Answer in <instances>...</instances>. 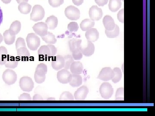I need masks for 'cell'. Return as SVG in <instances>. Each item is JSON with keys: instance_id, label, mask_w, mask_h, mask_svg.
Listing matches in <instances>:
<instances>
[{"instance_id": "6da1fadb", "label": "cell", "mask_w": 155, "mask_h": 116, "mask_svg": "<svg viewBox=\"0 0 155 116\" xmlns=\"http://www.w3.org/2000/svg\"><path fill=\"white\" fill-rule=\"evenodd\" d=\"M26 40L28 48L31 50H36L40 45V39L35 34H28Z\"/></svg>"}, {"instance_id": "7a4b0ae2", "label": "cell", "mask_w": 155, "mask_h": 116, "mask_svg": "<svg viewBox=\"0 0 155 116\" xmlns=\"http://www.w3.org/2000/svg\"><path fill=\"white\" fill-rule=\"evenodd\" d=\"M45 16V11L44 8L40 5H35L32 8L30 15V19L34 22H38L42 20Z\"/></svg>"}, {"instance_id": "3957f363", "label": "cell", "mask_w": 155, "mask_h": 116, "mask_svg": "<svg viewBox=\"0 0 155 116\" xmlns=\"http://www.w3.org/2000/svg\"><path fill=\"white\" fill-rule=\"evenodd\" d=\"M2 79L6 84L8 85H13L17 80V74L14 70L7 69L3 73Z\"/></svg>"}, {"instance_id": "277c9868", "label": "cell", "mask_w": 155, "mask_h": 116, "mask_svg": "<svg viewBox=\"0 0 155 116\" xmlns=\"http://www.w3.org/2000/svg\"><path fill=\"white\" fill-rule=\"evenodd\" d=\"M19 86L22 91L29 92L34 87V83L30 77L25 76L21 77L19 80Z\"/></svg>"}, {"instance_id": "5b68a950", "label": "cell", "mask_w": 155, "mask_h": 116, "mask_svg": "<svg viewBox=\"0 0 155 116\" xmlns=\"http://www.w3.org/2000/svg\"><path fill=\"white\" fill-rule=\"evenodd\" d=\"M100 93L102 97L104 99H107L110 98L114 94V88L110 83H104L100 87Z\"/></svg>"}, {"instance_id": "8992f818", "label": "cell", "mask_w": 155, "mask_h": 116, "mask_svg": "<svg viewBox=\"0 0 155 116\" xmlns=\"http://www.w3.org/2000/svg\"><path fill=\"white\" fill-rule=\"evenodd\" d=\"M65 14L68 19L75 21L78 20L80 18V11L76 7L73 6H69L65 9Z\"/></svg>"}, {"instance_id": "52a82bcc", "label": "cell", "mask_w": 155, "mask_h": 116, "mask_svg": "<svg viewBox=\"0 0 155 116\" xmlns=\"http://www.w3.org/2000/svg\"><path fill=\"white\" fill-rule=\"evenodd\" d=\"M72 78V74L67 69H62L57 73V79L58 81L62 84L69 83Z\"/></svg>"}, {"instance_id": "ba28073f", "label": "cell", "mask_w": 155, "mask_h": 116, "mask_svg": "<svg viewBox=\"0 0 155 116\" xmlns=\"http://www.w3.org/2000/svg\"><path fill=\"white\" fill-rule=\"evenodd\" d=\"M115 75L114 70L110 67L103 68L97 78L104 81L112 80Z\"/></svg>"}, {"instance_id": "9c48e42d", "label": "cell", "mask_w": 155, "mask_h": 116, "mask_svg": "<svg viewBox=\"0 0 155 116\" xmlns=\"http://www.w3.org/2000/svg\"><path fill=\"white\" fill-rule=\"evenodd\" d=\"M34 31L40 36H44L48 32V25L44 22H39L35 24L32 27Z\"/></svg>"}, {"instance_id": "30bf717a", "label": "cell", "mask_w": 155, "mask_h": 116, "mask_svg": "<svg viewBox=\"0 0 155 116\" xmlns=\"http://www.w3.org/2000/svg\"><path fill=\"white\" fill-rule=\"evenodd\" d=\"M89 15L91 19L93 21H98L102 17V10L97 6H93L90 9Z\"/></svg>"}, {"instance_id": "8fae6325", "label": "cell", "mask_w": 155, "mask_h": 116, "mask_svg": "<svg viewBox=\"0 0 155 116\" xmlns=\"http://www.w3.org/2000/svg\"><path fill=\"white\" fill-rule=\"evenodd\" d=\"M65 66V60L64 57L57 56L54 58L51 62L53 69L56 71H59L64 68Z\"/></svg>"}, {"instance_id": "7c38bea8", "label": "cell", "mask_w": 155, "mask_h": 116, "mask_svg": "<svg viewBox=\"0 0 155 116\" xmlns=\"http://www.w3.org/2000/svg\"><path fill=\"white\" fill-rule=\"evenodd\" d=\"M89 89L87 86H81L75 92L74 97L76 100H84L86 98Z\"/></svg>"}, {"instance_id": "4fadbf2b", "label": "cell", "mask_w": 155, "mask_h": 116, "mask_svg": "<svg viewBox=\"0 0 155 116\" xmlns=\"http://www.w3.org/2000/svg\"><path fill=\"white\" fill-rule=\"evenodd\" d=\"M85 37L88 41L91 42L96 41L99 37L98 31L95 28H91L87 31L85 34Z\"/></svg>"}, {"instance_id": "5bb4252c", "label": "cell", "mask_w": 155, "mask_h": 116, "mask_svg": "<svg viewBox=\"0 0 155 116\" xmlns=\"http://www.w3.org/2000/svg\"><path fill=\"white\" fill-rule=\"evenodd\" d=\"M81 40L72 39L69 40V49L72 53H76L81 51Z\"/></svg>"}, {"instance_id": "9a60e30c", "label": "cell", "mask_w": 155, "mask_h": 116, "mask_svg": "<svg viewBox=\"0 0 155 116\" xmlns=\"http://www.w3.org/2000/svg\"><path fill=\"white\" fill-rule=\"evenodd\" d=\"M70 72L72 74L80 75L83 72L84 67L83 64L80 62H74L70 66Z\"/></svg>"}, {"instance_id": "2e32d148", "label": "cell", "mask_w": 155, "mask_h": 116, "mask_svg": "<svg viewBox=\"0 0 155 116\" xmlns=\"http://www.w3.org/2000/svg\"><path fill=\"white\" fill-rule=\"evenodd\" d=\"M103 23L106 30H113L116 25L114 19L109 15H107L104 17Z\"/></svg>"}, {"instance_id": "e0dca14e", "label": "cell", "mask_w": 155, "mask_h": 116, "mask_svg": "<svg viewBox=\"0 0 155 116\" xmlns=\"http://www.w3.org/2000/svg\"><path fill=\"white\" fill-rule=\"evenodd\" d=\"M95 47L94 44L92 42L87 40V46L85 47H81V51L83 55L85 56H91L94 52Z\"/></svg>"}, {"instance_id": "ac0fdd59", "label": "cell", "mask_w": 155, "mask_h": 116, "mask_svg": "<svg viewBox=\"0 0 155 116\" xmlns=\"http://www.w3.org/2000/svg\"><path fill=\"white\" fill-rule=\"evenodd\" d=\"M17 56L22 61H28L30 57V54L29 51L26 47L19 48L17 50Z\"/></svg>"}, {"instance_id": "d6986e66", "label": "cell", "mask_w": 155, "mask_h": 116, "mask_svg": "<svg viewBox=\"0 0 155 116\" xmlns=\"http://www.w3.org/2000/svg\"><path fill=\"white\" fill-rule=\"evenodd\" d=\"M38 53L39 57L43 60L48 59L51 56V51L48 45L41 46L39 49Z\"/></svg>"}, {"instance_id": "ffe728a7", "label": "cell", "mask_w": 155, "mask_h": 116, "mask_svg": "<svg viewBox=\"0 0 155 116\" xmlns=\"http://www.w3.org/2000/svg\"><path fill=\"white\" fill-rule=\"evenodd\" d=\"M58 18L54 16H51L48 17L46 20L45 23L48 25V28L50 30H54L58 26Z\"/></svg>"}, {"instance_id": "44dd1931", "label": "cell", "mask_w": 155, "mask_h": 116, "mask_svg": "<svg viewBox=\"0 0 155 116\" xmlns=\"http://www.w3.org/2000/svg\"><path fill=\"white\" fill-rule=\"evenodd\" d=\"M21 22L19 21L16 20V21L12 22L10 26L9 30L10 33L11 34L16 35V34H18L19 33V31L21 30Z\"/></svg>"}, {"instance_id": "7402d4cb", "label": "cell", "mask_w": 155, "mask_h": 116, "mask_svg": "<svg viewBox=\"0 0 155 116\" xmlns=\"http://www.w3.org/2000/svg\"><path fill=\"white\" fill-rule=\"evenodd\" d=\"M82 77L80 75L72 74V80L69 83L72 87H78L82 84Z\"/></svg>"}, {"instance_id": "603a6c76", "label": "cell", "mask_w": 155, "mask_h": 116, "mask_svg": "<svg viewBox=\"0 0 155 116\" xmlns=\"http://www.w3.org/2000/svg\"><path fill=\"white\" fill-rule=\"evenodd\" d=\"M5 65L6 68L14 69L18 66V60L13 56H8V60Z\"/></svg>"}, {"instance_id": "cb8c5ba5", "label": "cell", "mask_w": 155, "mask_h": 116, "mask_svg": "<svg viewBox=\"0 0 155 116\" xmlns=\"http://www.w3.org/2000/svg\"><path fill=\"white\" fill-rule=\"evenodd\" d=\"M95 25L94 21L91 19H84L80 24V28L83 31H87L90 28L93 27Z\"/></svg>"}, {"instance_id": "d4e9b609", "label": "cell", "mask_w": 155, "mask_h": 116, "mask_svg": "<svg viewBox=\"0 0 155 116\" xmlns=\"http://www.w3.org/2000/svg\"><path fill=\"white\" fill-rule=\"evenodd\" d=\"M3 35H4V40L6 44L10 45L14 43L16 39V35L11 34L10 33L9 29L6 30L4 32Z\"/></svg>"}, {"instance_id": "484cf974", "label": "cell", "mask_w": 155, "mask_h": 116, "mask_svg": "<svg viewBox=\"0 0 155 116\" xmlns=\"http://www.w3.org/2000/svg\"><path fill=\"white\" fill-rule=\"evenodd\" d=\"M122 6L120 0H110L109 8L112 12H116L118 11Z\"/></svg>"}, {"instance_id": "4316f807", "label": "cell", "mask_w": 155, "mask_h": 116, "mask_svg": "<svg viewBox=\"0 0 155 116\" xmlns=\"http://www.w3.org/2000/svg\"><path fill=\"white\" fill-rule=\"evenodd\" d=\"M41 38L43 40L48 44H55L57 43V40L55 36L51 32H48L45 35L41 37Z\"/></svg>"}, {"instance_id": "83f0119b", "label": "cell", "mask_w": 155, "mask_h": 116, "mask_svg": "<svg viewBox=\"0 0 155 116\" xmlns=\"http://www.w3.org/2000/svg\"><path fill=\"white\" fill-rule=\"evenodd\" d=\"M8 50L4 46L0 47V65H5L8 60Z\"/></svg>"}, {"instance_id": "f1b7e54d", "label": "cell", "mask_w": 155, "mask_h": 116, "mask_svg": "<svg viewBox=\"0 0 155 116\" xmlns=\"http://www.w3.org/2000/svg\"><path fill=\"white\" fill-rule=\"evenodd\" d=\"M31 5L27 2L20 3L18 6L19 11L21 14H27L30 13L31 10Z\"/></svg>"}, {"instance_id": "f546056e", "label": "cell", "mask_w": 155, "mask_h": 116, "mask_svg": "<svg viewBox=\"0 0 155 116\" xmlns=\"http://www.w3.org/2000/svg\"><path fill=\"white\" fill-rule=\"evenodd\" d=\"M48 72V67L46 64L40 63L38 65L35 73L39 76H45Z\"/></svg>"}, {"instance_id": "4dcf8cb0", "label": "cell", "mask_w": 155, "mask_h": 116, "mask_svg": "<svg viewBox=\"0 0 155 116\" xmlns=\"http://www.w3.org/2000/svg\"><path fill=\"white\" fill-rule=\"evenodd\" d=\"M105 34L107 36L110 38H114L117 37L119 34V26L116 25L115 28L112 30H105Z\"/></svg>"}, {"instance_id": "1f68e13d", "label": "cell", "mask_w": 155, "mask_h": 116, "mask_svg": "<svg viewBox=\"0 0 155 116\" xmlns=\"http://www.w3.org/2000/svg\"><path fill=\"white\" fill-rule=\"evenodd\" d=\"M113 70L115 75L112 80L114 83H116L119 82L122 79V73L121 69L119 68H115Z\"/></svg>"}, {"instance_id": "d6a6232c", "label": "cell", "mask_w": 155, "mask_h": 116, "mask_svg": "<svg viewBox=\"0 0 155 116\" xmlns=\"http://www.w3.org/2000/svg\"><path fill=\"white\" fill-rule=\"evenodd\" d=\"M65 60V66H64V69L68 70L70 68V66L72 63L74 62V60L72 57V56L67 55L64 57Z\"/></svg>"}, {"instance_id": "836d02e7", "label": "cell", "mask_w": 155, "mask_h": 116, "mask_svg": "<svg viewBox=\"0 0 155 116\" xmlns=\"http://www.w3.org/2000/svg\"><path fill=\"white\" fill-rule=\"evenodd\" d=\"M74 96L72 93L68 91H65L60 96V100H74Z\"/></svg>"}, {"instance_id": "e575fe53", "label": "cell", "mask_w": 155, "mask_h": 116, "mask_svg": "<svg viewBox=\"0 0 155 116\" xmlns=\"http://www.w3.org/2000/svg\"><path fill=\"white\" fill-rule=\"evenodd\" d=\"M116 100H124V89L119 88L116 90Z\"/></svg>"}, {"instance_id": "d590c367", "label": "cell", "mask_w": 155, "mask_h": 116, "mask_svg": "<svg viewBox=\"0 0 155 116\" xmlns=\"http://www.w3.org/2000/svg\"><path fill=\"white\" fill-rule=\"evenodd\" d=\"M79 26L77 22H72L68 24L67 28L70 32H76L78 30Z\"/></svg>"}, {"instance_id": "8d00e7d4", "label": "cell", "mask_w": 155, "mask_h": 116, "mask_svg": "<svg viewBox=\"0 0 155 116\" xmlns=\"http://www.w3.org/2000/svg\"><path fill=\"white\" fill-rule=\"evenodd\" d=\"M64 0H49V5L53 8H58L63 5Z\"/></svg>"}, {"instance_id": "74e56055", "label": "cell", "mask_w": 155, "mask_h": 116, "mask_svg": "<svg viewBox=\"0 0 155 116\" xmlns=\"http://www.w3.org/2000/svg\"><path fill=\"white\" fill-rule=\"evenodd\" d=\"M22 47H26L25 40L22 37H19L17 38L16 42V50L18 49L19 48Z\"/></svg>"}, {"instance_id": "f35d334b", "label": "cell", "mask_w": 155, "mask_h": 116, "mask_svg": "<svg viewBox=\"0 0 155 116\" xmlns=\"http://www.w3.org/2000/svg\"><path fill=\"white\" fill-rule=\"evenodd\" d=\"M35 80L36 83L38 84H41L44 82L46 79V76H39L37 75L36 73H35L34 75Z\"/></svg>"}, {"instance_id": "ab89813d", "label": "cell", "mask_w": 155, "mask_h": 116, "mask_svg": "<svg viewBox=\"0 0 155 116\" xmlns=\"http://www.w3.org/2000/svg\"><path fill=\"white\" fill-rule=\"evenodd\" d=\"M19 100L30 101L31 100L30 95L27 93H23L19 96Z\"/></svg>"}, {"instance_id": "60d3db41", "label": "cell", "mask_w": 155, "mask_h": 116, "mask_svg": "<svg viewBox=\"0 0 155 116\" xmlns=\"http://www.w3.org/2000/svg\"><path fill=\"white\" fill-rule=\"evenodd\" d=\"M72 57L75 60H80L83 57V54L81 53V51L76 53H72Z\"/></svg>"}, {"instance_id": "b9f144b4", "label": "cell", "mask_w": 155, "mask_h": 116, "mask_svg": "<svg viewBox=\"0 0 155 116\" xmlns=\"http://www.w3.org/2000/svg\"><path fill=\"white\" fill-rule=\"evenodd\" d=\"M117 18L119 22L124 23V9H122L119 11L117 14Z\"/></svg>"}, {"instance_id": "7bdbcfd3", "label": "cell", "mask_w": 155, "mask_h": 116, "mask_svg": "<svg viewBox=\"0 0 155 116\" xmlns=\"http://www.w3.org/2000/svg\"><path fill=\"white\" fill-rule=\"evenodd\" d=\"M48 46L49 47L50 51H51V57L54 56L57 53V48L54 45L49 44L48 45Z\"/></svg>"}, {"instance_id": "ee69618b", "label": "cell", "mask_w": 155, "mask_h": 116, "mask_svg": "<svg viewBox=\"0 0 155 116\" xmlns=\"http://www.w3.org/2000/svg\"><path fill=\"white\" fill-rule=\"evenodd\" d=\"M95 2L98 5L103 7L107 4L108 0H95Z\"/></svg>"}, {"instance_id": "f6af8a7d", "label": "cell", "mask_w": 155, "mask_h": 116, "mask_svg": "<svg viewBox=\"0 0 155 116\" xmlns=\"http://www.w3.org/2000/svg\"><path fill=\"white\" fill-rule=\"evenodd\" d=\"M43 98L41 95L39 94H35L33 97V100H43Z\"/></svg>"}, {"instance_id": "bcb514c9", "label": "cell", "mask_w": 155, "mask_h": 116, "mask_svg": "<svg viewBox=\"0 0 155 116\" xmlns=\"http://www.w3.org/2000/svg\"><path fill=\"white\" fill-rule=\"evenodd\" d=\"M72 2L76 6H80L84 2V0H72Z\"/></svg>"}, {"instance_id": "7dc6e473", "label": "cell", "mask_w": 155, "mask_h": 116, "mask_svg": "<svg viewBox=\"0 0 155 116\" xmlns=\"http://www.w3.org/2000/svg\"><path fill=\"white\" fill-rule=\"evenodd\" d=\"M3 19V12L2 9L0 8V25L2 23Z\"/></svg>"}, {"instance_id": "c3c4849f", "label": "cell", "mask_w": 155, "mask_h": 116, "mask_svg": "<svg viewBox=\"0 0 155 116\" xmlns=\"http://www.w3.org/2000/svg\"><path fill=\"white\" fill-rule=\"evenodd\" d=\"M29 0H16L18 4H20V3L22 2H28Z\"/></svg>"}, {"instance_id": "681fc988", "label": "cell", "mask_w": 155, "mask_h": 116, "mask_svg": "<svg viewBox=\"0 0 155 116\" xmlns=\"http://www.w3.org/2000/svg\"><path fill=\"white\" fill-rule=\"evenodd\" d=\"M4 4H8L9 3H11L12 0H1Z\"/></svg>"}, {"instance_id": "f907efd6", "label": "cell", "mask_w": 155, "mask_h": 116, "mask_svg": "<svg viewBox=\"0 0 155 116\" xmlns=\"http://www.w3.org/2000/svg\"><path fill=\"white\" fill-rule=\"evenodd\" d=\"M3 40V37L2 34L0 33V44L2 43Z\"/></svg>"}, {"instance_id": "816d5d0a", "label": "cell", "mask_w": 155, "mask_h": 116, "mask_svg": "<svg viewBox=\"0 0 155 116\" xmlns=\"http://www.w3.org/2000/svg\"><path fill=\"white\" fill-rule=\"evenodd\" d=\"M47 100H55V98H48Z\"/></svg>"}, {"instance_id": "f5cc1de1", "label": "cell", "mask_w": 155, "mask_h": 116, "mask_svg": "<svg viewBox=\"0 0 155 116\" xmlns=\"http://www.w3.org/2000/svg\"><path fill=\"white\" fill-rule=\"evenodd\" d=\"M122 1H124V0H122Z\"/></svg>"}]
</instances>
